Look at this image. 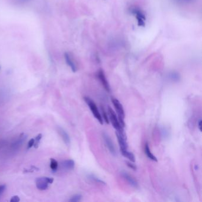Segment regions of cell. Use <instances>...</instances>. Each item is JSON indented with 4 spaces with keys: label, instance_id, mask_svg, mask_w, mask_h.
Wrapping results in <instances>:
<instances>
[{
    "label": "cell",
    "instance_id": "obj_1",
    "mask_svg": "<svg viewBox=\"0 0 202 202\" xmlns=\"http://www.w3.org/2000/svg\"><path fill=\"white\" fill-rule=\"evenodd\" d=\"M129 12L135 17L138 25L139 27H145L146 22V16L144 12L139 7H130L129 9Z\"/></svg>",
    "mask_w": 202,
    "mask_h": 202
},
{
    "label": "cell",
    "instance_id": "obj_2",
    "mask_svg": "<svg viewBox=\"0 0 202 202\" xmlns=\"http://www.w3.org/2000/svg\"><path fill=\"white\" fill-rule=\"evenodd\" d=\"M111 101L113 102V104L117 113L118 114V119L119 121V123L120 125L123 127L125 128V111L123 107L122 104L120 103V102L117 99L113 98L111 99Z\"/></svg>",
    "mask_w": 202,
    "mask_h": 202
},
{
    "label": "cell",
    "instance_id": "obj_3",
    "mask_svg": "<svg viewBox=\"0 0 202 202\" xmlns=\"http://www.w3.org/2000/svg\"><path fill=\"white\" fill-rule=\"evenodd\" d=\"M84 99V100L85 101V102L87 104V105L90 107V109L91 110L93 114L97 119V120L100 122V123L102 125L103 124L102 117V116H101L100 113L99 112V111L98 110V107H97V105L96 104V103L93 101L90 98H89L88 97H85Z\"/></svg>",
    "mask_w": 202,
    "mask_h": 202
},
{
    "label": "cell",
    "instance_id": "obj_4",
    "mask_svg": "<svg viewBox=\"0 0 202 202\" xmlns=\"http://www.w3.org/2000/svg\"><path fill=\"white\" fill-rule=\"evenodd\" d=\"M53 181V178L51 177H39L36 180V185L40 190H45L48 188V184H51Z\"/></svg>",
    "mask_w": 202,
    "mask_h": 202
},
{
    "label": "cell",
    "instance_id": "obj_5",
    "mask_svg": "<svg viewBox=\"0 0 202 202\" xmlns=\"http://www.w3.org/2000/svg\"><path fill=\"white\" fill-rule=\"evenodd\" d=\"M108 111L109 119L111 121V123L113 127L116 130V131H120L122 130H124V127L122 126L119 123V121L118 117H117L116 114L110 107H108Z\"/></svg>",
    "mask_w": 202,
    "mask_h": 202
},
{
    "label": "cell",
    "instance_id": "obj_6",
    "mask_svg": "<svg viewBox=\"0 0 202 202\" xmlns=\"http://www.w3.org/2000/svg\"><path fill=\"white\" fill-rule=\"evenodd\" d=\"M116 135L118 140V142L120 146V151L127 150V143L126 136L124 130L120 131H116Z\"/></svg>",
    "mask_w": 202,
    "mask_h": 202
},
{
    "label": "cell",
    "instance_id": "obj_7",
    "mask_svg": "<svg viewBox=\"0 0 202 202\" xmlns=\"http://www.w3.org/2000/svg\"><path fill=\"white\" fill-rule=\"evenodd\" d=\"M102 138L104 139L105 145L106 147L108 148V151L112 155H116V151L115 147H114V145L111 139L110 138V137L108 135V134L104 132L102 133Z\"/></svg>",
    "mask_w": 202,
    "mask_h": 202
},
{
    "label": "cell",
    "instance_id": "obj_8",
    "mask_svg": "<svg viewBox=\"0 0 202 202\" xmlns=\"http://www.w3.org/2000/svg\"><path fill=\"white\" fill-rule=\"evenodd\" d=\"M97 76L100 81V82L102 84V85L104 87V88H105V90L107 91V92H110V86L109 85V83L106 78V76L104 74V71L102 70H100L98 73H97Z\"/></svg>",
    "mask_w": 202,
    "mask_h": 202
},
{
    "label": "cell",
    "instance_id": "obj_9",
    "mask_svg": "<svg viewBox=\"0 0 202 202\" xmlns=\"http://www.w3.org/2000/svg\"><path fill=\"white\" fill-rule=\"evenodd\" d=\"M64 58L67 64L70 67L73 73H76L77 71V67L71 54L69 53L68 52H65L64 53Z\"/></svg>",
    "mask_w": 202,
    "mask_h": 202
},
{
    "label": "cell",
    "instance_id": "obj_10",
    "mask_svg": "<svg viewBox=\"0 0 202 202\" xmlns=\"http://www.w3.org/2000/svg\"><path fill=\"white\" fill-rule=\"evenodd\" d=\"M57 131L59 135L62 138L63 141L67 145H69L71 143V139L68 135V133L66 132V130L60 126L57 127Z\"/></svg>",
    "mask_w": 202,
    "mask_h": 202
},
{
    "label": "cell",
    "instance_id": "obj_11",
    "mask_svg": "<svg viewBox=\"0 0 202 202\" xmlns=\"http://www.w3.org/2000/svg\"><path fill=\"white\" fill-rule=\"evenodd\" d=\"M121 175L131 186H132L135 188L138 187V182L135 180V179L133 177L130 176L128 173H127L125 171H123V172H122Z\"/></svg>",
    "mask_w": 202,
    "mask_h": 202
},
{
    "label": "cell",
    "instance_id": "obj_12",
    "mask_svg": "<svg viewBox=\"0 0 202 202\" xmlns=\"http://www.w3.org/2000/svg\"><path fill=\"white\" fill-rule=\"evenodd\" d=\"M62 165L67 170H73L75 167V162L73 159H67L62 162Z\"/></svg>",
    "mask_w": 202,
    "mask_h": 202
},
{
    "label": "cell",
    "instance_id": "obj_13",
    "mask_svg": "<svg viewBox=\"0 0 202 202\" xmlns=\"http://www.w3.org/2000/svg\"><path fill=\"white\" fill-rule=\"evenodd\" d=\"M26 136L25 134H22L20 135V136L19 137V138L18 139L16 140V141H15L13 144L12 145V147L14 150L15 149H17L19 148V147L22 145V144L23 143L24 141L26 139Z\"/></svg>",
    "mask_w": 202,
    "mask_h": 202
},
{
    "label": "cell",
    "instance_id": "obj_14",
    "mask_svg": "<svg viewBox=\"0 0 202 202\" xmlns=\"http://www.w3.org/2000/svg\"><path fill=\"white\" fill-rule=\"evenodd\" d=\"M145 152L147 156L150 159H151L153 161H156V162L158 161L156 156H155L151 151V150L150 148V147H149V145H148V143H146L145 145Z\"/></svg>",
    "mask_w": 202,
    "mask_h": 202
},
{
    "label": "cell",
    "instance_id": "obj_15",
    "mask_svg": "<svg viewBox=\"0 0 202 202\" xmlns=\"http://www.w3.org/2000/svg\"><path fill=\"white\" fill-rule=\"evenodd\" d=\"M120 152L122 153V155H123V156L126 157L128 159H129L131 162H135V155H133V153L128 151L127 150L120 151Z\"/></svg>",
    "mask_w": 202,
    "mask_h": 202
},
{
    "label": "cell",
    "instance_id": "obj_16",
    "mask_svg": "<svg viewBox=\"0 0 202 202\" xmlns=\"http://www.w3.org/2000/svg\"><path fill=\"white\" fill-rule=\"evenodd\" d=\"M88 177L89 178L90 180H91L93 181H94L97 183H99V184H105V183L104 181H103L102 180H101L100 178L96 177V176L93 175V174H90Z\"/></svg>",
    "mask_w": 202,
    "mask_h": 202
},
{
    "label": "cell",
    "instance_id": "obj_17",
    "mask_svg": "<svg viewBox=\"0 0 202 202\" xmlns=\"http://www.w3.org/2000/svg\"><path fill=\"white\" fill-rule=\"evenodd\" d=\"M51 169L53 171H56L58 170V162L53 158L51 159V164H50Z\"/></svg>",
    "mask_w": 202,
    "mask_h": 202
},
{
    "label": "cell",
    "instance_id": "obj_18",
    "mask_svg": "<svg viewBox=\"0 0 202 202\" xmlns=\"http://www.w3.org/2000/svg\"><path fill=\"white\" fill-rule=\"evenodd\" d=\"M170 78L173 81H178L180 79V76L178 73L176 72H172L169 74Z\"/></svg>",
    "mask_w": 202,
    "mask_h": 202
},
{
    "label": "cell",
    "instance_id": "obj_19",
    "mask_svg": "<svg viewBox=\"0 0 202 202\" xmlns=\"http://www.w3.org/2000/svg\"><path fill=\"white\" fill-rule=\"evenodd\" d=\"M42 138V135L41 133H39V135H37V136L36 137L35 139H34V147L35 148H37V147H39V142L40 141V139Z\"/></svg>",
    "mask_w": 202,
    "mask_h": 202
},
{
    "label": "cell",
    "instance_id": "obj_20",
    "mask_svg": "<svg viewBox=\"0 0 202 202\" xmlns=\"http://www.w3.org/2000/svg\"><path fill=\"white\" fill-rule=\"evenodd\" d=\"M82 198V196L81 195H76L74 196H73L70 200V202H79L81 200Z\"/></svg>",
    "mask_w": 202,
    "mask_h": 202
},
{
    "label": "cell",
    "instance_id": "obj_21",
    "mask_svg": "<svg viewBox=\"0 0 202 202\" xmlns=\"http://www.w3.org/2000/svg\"><path fill=\"white\" fill-rule=\"evenodd\" d=\"M101 110H102V117L104 119V120L105 122V123L108 124L109 123V122H108V118L107 117V114L105 113V110H104V109L103 108H102Z\"/></svg>",
    "mask_w": 202,
    "mask_h": 202
},
{
    "label": "cell",
    "instance_id": "obj_22",
    "mask_svg": "<svg viewBox=\"0 0 202 202\" xmlns=\"http://www.w3.org/2000/svg\"><path fill=\"white\" fill-rule=\"evenodd\" d=\"M34 139H31L28 142V144H27V149H30L32 147H33L34 145Z\"/></svg>",
    "mask_w": 202,
    "mask_h": 202
},
{
    "label": "cell",
    "instance_id": "obj_23",
    "mask_svg": "<svg viewBox=\"0 0 202 202\" xmlns=\"http://www.w3.org/2000/svg\"><path fill=\"white\" fill-rule=\"evenodd\" d=\"M127 166H128L129 168H130L131 169H133V170H136V169H137L136 166L134 164H133V163H132V162H127Z\"/></svg>",
    "mask_w": 202,
    "mask_h": 202
},
{
    "label": "cell",
    "instance_id": "obj_24",
    "mask_svg": "<svg viewBox=\"0 0 202 202\" xmlns=\"http://www.w3.org/2000/svg\"><path fill=\"white\" fill-rule=\"evenodd\" d=\"M6 189V186L5 184H2L0 185V197L2 196V195L3 194L4 192L5 191Z\"/></svg>",
    "mask_w": 202,
    "mask_h": 202
},
{
    "label": "cell",
    "instance_id": "obj_25",
    "mask_svg": "<svg viewBox=\"0 0 202 202\" xmlns=\"http://www.w3.org/2000/svg\"><path fill=\"white\" fill-rule=\"evenodd\" d=\"M20 201V198L18 196H14L12 197V198L10 199V202H18Z\"/></svg>",
    "mask_w": 202,
    "mask_h": 202
},
{
    "label": "cell",
    "instance_id": "obj_26",
    "mask_svg": "<svg viewBox=\"0 0 202 202\" xmlns=\"http://www.w3.org/2000/svg\"><path fill=\"white\" fill-rule=\"evenodd\" d=\"M198 128H199V130L201 132H202V120L201 119H200L198 122Z\"/></svg>",
    "mask_w": 202,
    "mask_h": 202
},
{
    "label": "cell",
    "instance_id": "obj_27",
    "mask_svg": "<svg viewBox=\"0 0 202 202\" xmlns=\"http://www.w3.org/2000/svg\"><path fill=\"white\" fill-rule=\"evenodd\" d=\"M19 1H21V2H28V1H29L30 0H19Z\"/></svg>",
    "mask_w": 202,
    "mask_h": 202
},
{
    "label": "cell",
    "instance_id": "obj_28",
    "mask_svg": "<svg viewBox=\"0 0 202 202\" xmlns=\"http://www.w3.org/2000/svg\"><path fill=\"white\" fill-rule=\"evenodd\" d=\"M0 69H1V67H0Z\"/></svg>",
    "mask_w": 202,
    "mask_h": 202
}]
</instances>
